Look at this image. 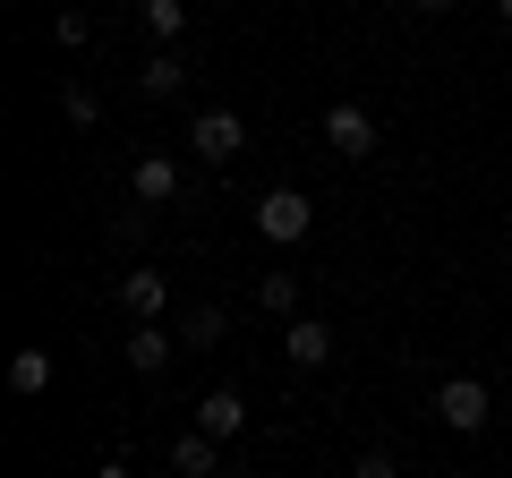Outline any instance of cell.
<instances>
[{
  "label": "cell",
  "instance_id": "cell-19",
  "mask_svg": "<svg viewBox=\"0 0 512 478\" xmlns=\"http://www.w3.org/2000/svg\"><path fill=\"white\" fill-rule=\"evenodd\" d=\"M350 478H402V470H393V453L376 444V453H359V461H350Z\"/></svg>",
  "mask_w": 512,
  "mask_h": 478
},
{
  "label": "cell",
  "instance_id": "cell-8",
  "mask_svg": "<svg viewBox=\"0 0 512 478\" xmlns=\"http://www.w3.org/2000/svg\"><path fill=\"white\" fill-rule=\"evenodd\" d=\"M137 94H146V103H180L188 94V60L180 52H146L137 60Z\"/></svg>",
  "mask_w": 512,
  "mask_h": 478
},
{
  "label": "cell",
  "instance_id": "cell-22",
  "mask_svg": "<svg viewBox=\"0 0 512 478\" xmlns=\"http://www.w3.org/2000/svg\"><path fill=\"white\" fill-rule=\"evenodd\" d=\"M495 18H504V26H512V0H495Z\"/></svg>",
  "mask_w": 512,
  "mask_h": 478
},
{
  "label": "cell",
  "instance_id": "cell-12",
  "mask_svg": "<svg viewBox=\"0 0 512 478\" xmlns=\"http://www.w3.org/2000/svg\"><path fill=\"white\" fill-rule=\"evenodd\" d=\"M197 427H205V436H214V444H231L239 427H248V402H239L231 385H214V393H205V402H197Z\"/></svg>",
  "mask_w": 512,
  "mask_h": 478
},
{
  "label": "cell",
  "instance_id": "cell-17",
  "mask_svg": "<svg viewBox=\"0 0 512 478\" xmlns=\"http://www.w3.org/2000/svg\"><path fill=\"white\" fill-rule=\"evenodd\" d=\"M52 43H60V52H86V43H94V18H86V9H52Z\"/></svg>",
  "mask_w": 512,
  "mask_h": 478
},
{
  "label": "cell",
  "instance_id": "cell-16",
  "mask_svg": "<svg viewBox=\"0 0 512 478\" xmlns=\"http://www.w3.org/2000/svg\"><path fill=\"white\" fill-rule=\"evenodd\" d=\"M60 120H69V129H94V120H103V94L94 86H60Z\"/></svg>",
  "mask_w": 512,
  "mask_h": 478
},
{
  "label": "cell",
  "instance_id": "cell-10",
  "mask_svg": "<svg viewBox=\"0 0 512 478\" xmlns=\"http://www.w3.org/2000/svg\"><path fill=\"white\" fill-rule=\"evenodd\" d=\"M52 376H60V359L43 342H26L18 359H9V393H18V402H35V393H52Z\"/></svg>",
  "mask_w": 512,
  "mask_h": 478
},
{
  "label": "cell",
  "instance_id": "cell-5",
  "mask_svg": "<svg viewBox=\"0 0 512 478\" xmlns=\"http://www.w3.org/2000/svg\"><path fill=\"white\" fill-rule=\"evenodd\" d=\"M325 146L342 154V163H367V154H376V120H367L359 103H325Z\"/></svg>",
  "mask_w": 512,
  "mask_h": 478
},
{
  "label": "cell",
  "instance_id": "cell-6",
  "mask_svg": "<svg viewBox=\"0 0 512 478\" xmlns=\"http://www.w3.org/2000/svg\"><path fill=\"white\" fill-rule=\"evenodd\" d=\"M282 359H291L299 376H316L333 359V325L325 316H291V325H282Z\"/></svg>",
  "mask_w": 512,
  "mask_h": 478
},
{
  "label": "cell",
  "instance_id": "cell-15",
  "mask_svg": "<svg viewBox=\"0 0 512 478\" xmlns=\"http://www.w3.org/2000/svg\"><path fill=\"white\" fill-rule=\"evenodd\" d=\"M222 325H231V316H222L214 299H205V308H188V325H180V342H188V350H214V342H222Z\"/></svg>",
  "mask_w": 512,
  "mask_h": 478
},
{
  "label": "cell",
  "instance_id": "cell-23",
  "mask_svg": "<svg viewBox=\"0 0 512 478\" xmlns=\"http://www.w3.org/2000/svg\"><path fill=\"white\" fill-rule=\"evenodd\" d=\"M504 419H512V393H504Z\"/></svg>",
  "mask_w": 512,
  "mask_h": 478
},
{
  "label": "cell",
  "instance_id": "cell-4",
  "mask_svg": "<svg viewBox=\"0 0 512 478\" xmlns=\"http://www.w3.org/2000/svg\"><path fill=\"white\" fill-rule=\"evenodd\" d=\"M163 308H171V274L128 265V274H120V316H128V325H163Z\"/></svg>",
  "mask_w": 512,
  "mask_h": 478
},
{
  "label": "cell",
  "instance_id": "cell-9",
  "mask_svg": "<svg viewBox=\"0 0 512 478\" xmlns=\"http://www.w3.org/2000/svg\"><path fill=\"white\" fill-rule=\"evenodd\" d=\"M171 350H180V333H171V325H128V368H137V376H163Z\"/></svg>",
  "mask_w": 512,
  "mask_h": 478
},
{
  "label": "cell",
  "instance_id": "cell-13",
  "mask_svg": "<svg viewBox=\"0 0 512 478\" xmlns=\"http://www.w3.org/2000/svg\"><path fill=\"white\" fill-rule=\"evenodd\" d=\"M137 9H146V35L163 43V52L188 35V0H137Z\"/></svg>",
  "mask_w": 512,
  "mask_h": 478
},
{
  "label": "cell",
  "instance_id": "cell-3",
  "mask_svg": "<svg viewBox=\"0 0 512 478\" xmlns=\"http://www.w3.org/2000/svg\"><path fill=\"white\" fill-rule=\"evenodd\" d=\"M248 146V120H239V111H197V120H188V154H197V163H231V154Z\"/></svg>",
  "mask_w": 512,
  "mask_h": 478
},
{
  "label": "cell",
  "instance_id": "cell-2",
  "mask_svg": "<svg viewBox=\"0 0 512 478\" xmlns=\"http://www.w3.org/2000/svg\"><path fill=\"white\" fill-rule=\"evenodd\" d=\"M436 419L453 427V436H478V427L495 419V393L478 385V376H444L436 385Z\"/></svg>",
  "mask_w": 512,
  "mask_h": 478
},
{
  "label": "cell",
  "instance_id": "cell-11",
  "mask_svg": "<svg viewBox=\"0 0 512 478\" xmlns=\"http://www.w3.org/2000/svg\"><path fill=\"white\" fill-rule=\"evenodd\" d=\"M171 470H180V478H214L222 470V444L205 436V427H180V436H171Z\"/></svg>",
  "mask_w": 512,
  "mask_h": 478
},
{
  "label": "cell",
  "instance_id": "cell-18",
  "mask_svg": "<svg viewBox=\"0 0 512 478\" xmlns=\"http://www.w3.org/2000/svg\"><path fill=\"white\" fill-rule=\"evenodd\" d=\"M111 239H120V248H137V239H146V205H128V214H111Z\"/></svg>",
  "mask_w": 512,
  "mask_h": 478
},
{
  "label": "cell",
  "instance_id": "cell-1",
  "mask_svg": "<svg viewBox=\"0 0 512 478\" xmlns=\"http://www.w3.org/2000/svg\"><path fill=\"white\" fill-rule=\"evenodd\" d=\"M308 231H316V197H299V188H265L256 197V239L265 248H299Z\"/></svg>",
  "mask_w": 512,
  "mask_h": 478
},
{
  "label": "cell",
  "instance_id": "cell-21",
  "mask_svg": "<svg viewBox=\"0 0 512 478\" xmlns=\"http://www.w3.org/2000/svg\"><path fill=\"white\" fill-rule=\"evenodd\" d=\"M410 9H427V18H436V9H461V0H410Z\"/></svg>",
  "mask_w": 512,
  "mask_h": 478
},
{
  "label": "cell",
  "instance_id": "cell-20",
  "mask_svg": "<svg viewBox=\"0 0 512 478\" xmlns=\"http://www.w3.org/2000/svg\"><path fill=\"white\" fill-rule=\"evenodd\" d=\"M94 478H137V470H128V461H103V470H94Z\"/></svg>",
  "mask_w": 512,
  "mask_h": 478
},
{
  "label": "cell",
  "instance_id": "cell-7",
  "mask_svg": "<svg viewBox=\"0 0 512 478\" xmlns=\"http://www.w3.org/2000/svg\"><path fill=\"white\" fill-rule=\"evenodd\" d=\"M128 197L137 205H171L180 197V163H171V154H137V163H128Z\"/></svg>",
  "mask_w": 512,
  "mask_h": 478
},
{
  "label": "cell",
  "instance_id": "cell-24",
  "mask_svg": "<svg viewBox=\"0 0 512 478\" xmlns=\"http://www.w3.org/2000/svg\"><path fill=\"white\" fill-rule=\"evenodd\" d=\"M453 478H461V470H453Z\"/></svg>",
  "mask_w": 512,
  "mask_h": 478
},
{
  "label": "cell",
  "instance_id": "cell-14",
  "mask_svg": "<svg viewBox=\"0 0 512 478\" xmlns=\"http://www.w3.org/2000/svg\"><path fill=\"white\" fill-rule=\"evenodd\" d=\"M256 308L291 325V316H299V274H256Z\"/></svg>",
  "mask_w": 512,
  "mask_h": 478
}]
</instances>
